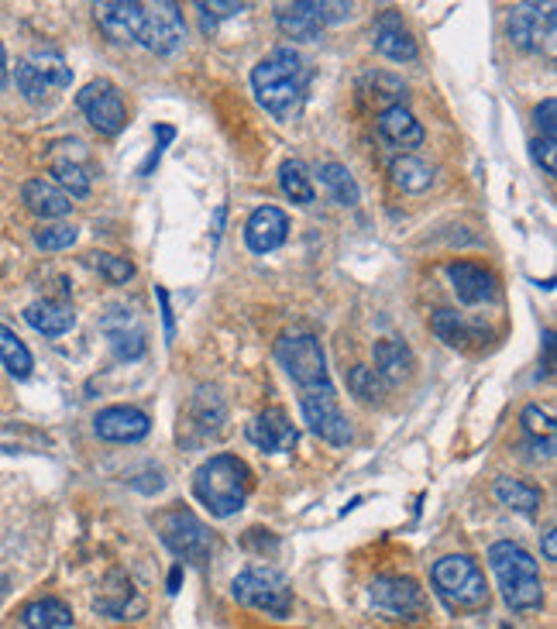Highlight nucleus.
<instances>
[{
  "mask_svg": "<svg viewBox=\"0 0 557 629\" xmlns=\"http://www.w3.org/2000/svg\"><path fill=\"white\" fill-rule=\"evenodd\" d=\"M251 86L259 104L272 114L275 121H296L307 104L310 69L296 49L278 45L259 66L251 69Z\"/></svg>",
  "mask_w": 557,
  "mask_h": 629,
  "instance_id": "1",
  "label": "nucleus"
},
{
  "mask_svg": "<svg viewBox=\"0 0 557 629\" xmlns=\"http://www.w3.org/2000/svg\"><path fill=\"white\" fill-rule=\"evenodd\" d=\"M193 496L211 509V517L217 520L235 517L251 496V468L235 454H214L197 468Z\"/></svg>",
  "mask_w": 557,
  "mask_h": 629,
  "instance_id": "2",
  "label": "nucleus"
},
{
  "mask_svg": "<svg viewBox=\"0 0 557 629\" xmlns=\"http://www.w3.org/2000/svg\"><path fill=\"white\" fill-rule=\"evenodd\" d=\"M489 565H493V574L499 581V592L509 609H517V613L541 609L544 581H541V568L533 561V554H526L513 541H499L489 547Z\"/></svg>",
  "mask_w": 557,
  "mask_h": 629,
  "instance_id": "3",
  "label": "nucleus"
},
{
  "mask_svg": "<svg viewBox=\"0 0 557 629\" xmlns=\"http://www.w3.org/2000/svg\"><path fill=\"white\" fill-rule=\"evenodd\" d=\"M434 592L451 613H482L489 609V585L482 568L469 554H448L430 568Z\"/></svg>",
  "mask_w": 557,
  "mask_h": 629,
  "instance_id": "4",
  "label": "nucleus"
},
{
  "mask_svg": "<svg viewBox=\"0 0 557 629\" xmlns=\"http://www.w3.org/2000/svg\"><path fill=\"white\" fill-rule=\"evenodd\" d=\"M275 358L286 376L299 385V392H334L328 355L313 334H286L275 344Z\"/></svg>",
  "mask_w": 557,
  "mask_h": 629,
  "instance_id": "5",
  "label": "nucleus"
},
{
  "mask_svg": "<svg viewBox=\"0 0 557 629\" xmlns=\"http://www.w3.org/2000/svg\"><path fill=\"white\" fill-rule=\"evenodd\" d=\"M155 530H158L162 544H166L176 557H182V561H190V565H206V561H211L214 537H211V530H206V523L197 517L193 509L173 506L166 512H158Z\"/></svg>",
  "mask_w": 557,
  "mask_h": 629,
  "instance_id": "6",
  "label": "nucleus"
},
{
  "mask_svg": "<svg viewBox=\"0 0 557 629\" xmlns=\"http://www.w3.org/2000/svg\"><path fill=\"white\" fill-rule=\"evenodd\" d=\"M230 595H235L248 609H259L265 616L286 619L293 613V589L286 574L272 568H248L230 581Z\"/></svg>",
  "mask_w": 557,
  "mask_h": 629,
  "instance_id": "7",
  "label": "nucleus"
},
{
  "mask_svg": "<svg viewBox=\"0 0 557 629\" xmlns=\"http://www.w3.org/2000/svg\"><path fill=\"white\" fill-rule=\"evenodd\" d=\"M368 602L386 619H420L427 613V595L413 578L382 574L368 585Z\"/></svg>",
  "mask_w": 557,
  "mask_h": 629,
  "instance_id": "8",
  "label": "nucleus"
},
{
  "mask_svg": "<svg viewBox=\"0 0 557 629\" xmlns=\"http://www.w3.org/2000/svg\"><path fill=\"white\" fill-rule=\"evenodd\" d=\"M186 38V21L182 11L173 0H158V4H142V28H138V41L155 56H173Z\"/></svg>",
  "mask_w": 557,
  "mask_h": 629,
  "instance_id": "9",
  "label": "nucleus"
},
{
  "mask_svg": "<svg viewBox=\"0 0 557 629\" xmlns=\"http://www.w3.org/2000/svg\"><path fill=\"white\" fill-rule=\"evenodd\" d=\"M76 104L83 110V118L97 128L100 134H121V128L128 124V107L121 90L110 80H93L76 93Z\"/></svg>",
  "mask_w": 557,
  "mask_h": 629,
  "instance_id": "10",
  "label": "nucleus"
},
{
  "mask_svg": "<svg viewBox=\"0 0 557 629\" xmlns=\"http://www.w3.org/2000/svg\"><path fill=\"white\" fill-rule=\"evenodd\" d=\"M299 413H304L310 434L328 440L334 448H347L355 440V430L337 406V392H304L299 395Z\"/></svg>",
  "mask_w": 557,
  "mask_h": 629,
  "instance_id": "11",
  "label": "nucleus"
},
{
  "mask_svg": "<svg viewBox=\"0 0 557 629\" xmlns=\"http://www.w3.org/2000/svg\"><path fill=\"white\" fill-rule=\"evenodd\" d=\"M554 38V4H517L509 11V41L523 52L550 49Z\"/></svg>",
  "mask_w": 557,
  "mask_h": 629,
  "instance_id": "12",
  "label": "nucleus"
},
{
  "mask_svg": "<svg viewBox=\"0 0 557 629\" xmlns=\"http://www.w3.org/2000/svg\"><path fill=\"white\" fill-rule=\"evenodd\" d=\"M100 331L110 344V352L118 355L121 361H138L145 355V328L142 320H138V313L131 307H125V302H114V307L100 317Z\"/></svg>",
  "mask_w": 557,
  "mask_h": 629,
  "instance_id": "13",
  "label": "nucleus"
},
{
  "mask_svg": "<svg viewBox=\"0 0 557 629\" xmlns=\"http://www.w3.org/2000/svg\"><path fill=\"white\" fill-rule=\"evenodd\" d=\"M248 440L259 451L265 454H283V451H293L296 448V427H293V419L286 410H278V406H269L262 410L259 416L251 419V424L245 427Z\"/></svg>",
  "mask_w": 557,
  "mask_h": 629,
  "instance_id": "14",
  "label": "nucleus"
},
{
  "mask_svg": "<svg viewBox=\"0 0 557 629\" xmlns=\"http://www.w3.org/2000/svg\"><path fill=\"white\" fill-rule=\"evenodd\" d=\"M93 430H97V437L110 440V444H134V440L149 437L152 419L134 406H107L93 416Z\"/></svg>",
  "mask_w": 557,
  "mask_h": 629,
  "instance_id": "15",
  "label": "nucleus"
},
{
  "mask_svg": "<svg viewBox=\"0 0 557 629\" xmlns=\"http://www.w3.org/2000/svg\"><path fill=\"white\" fill-rule=\"evenodd\" d=\"M371 41H376V52L392 59V62H413L416 59V38L410 35L406 21L400 11H382L376 17V28H371Z\"/></svg>",
  "mask_w": 557,
  "mask_h": 629,
  "instance_id": "16",
  "label": "nucleus"
},
{
  "mask_svg": "<svg viewBox=\"0 0 557 629\" xmlns=\"http://www.w3.org/2000/svg\"><path fill=\"white\" fill-rule=\"evenodd\" d=\"M286 238H289V217L278 206H259L245 224V241L254 254L283 248Z\"/></svg>",
  "mask_w": 557,
  "mask_h": 629,
  "instance_id": "17",
  "label": "nucleus"
},
{
  "mask_svg": "<svg viewBox=\"0 0 557 629\" xmlns=\"http://www.w3.org/2000/svg\"><path fill=\"white\" fill-rule=\"evenodd\" d=\"M275 25L286 38L313 41V38H320L323 28H328V21H323L320 0H296V4H278L275 8Z\"/></svg>",
  "mask_w": 557,
  "mask_h": 629,
  "instance_id": "18",
  "label": "nucleus"
},
{
  "mask_svg": "<svg viewBox=\"0 0 557 629\" xmlns=\"http://www.w3.org/2000/svg\"><path fill=\"white\" fill-rule=\"evenodd\" d=\"M448 278H451L454 296L464 302V307H478V302H489L496 296V275L489 269H482V265L451 262Z\"/></svg>",
  "mask_w": 557,
  "mask_h": 629,
  "instance_id": "19",
  "label": "nucleus"
},
{
  "mask_svg": "<svg viewBox=\"0 0 557 629\" xmlns=\"http://www.w3.org/2000/svg\"><path fill=\"white\" fill-rule=\"evenodd\" d=\"M97 25L110 41H138V28H142V4L138 0H110V4L93 8Z\"/></svg>",
  "mask_w": 557,
  "mask_h": 629,
  "instance_id": "20",
  "label": "nucleus"
},
{
  "mask_svg": "<svg viewBox=\"0 0 557 629\" xmlns=\"http://www.w3.org/2000/svg\"><path fill=\"white\" fill-rule=\"evenodd\" d=\"M69 155L56 152L52 155V176H56V186L69 197V200H80L90 193V169H86V152H83V142H69Z\"/></svg>",
  "mask_w": 557,
  "mask_h": 629,
  "instance_id": "21",
  "label": "nucleus"
},
{
  "mask_svg": "<svg viewBox=\"0 0 557 629\" xmlns=\"http://www.w3.org/2000/svg\"><path fill=\"white\" fill-rule=\"evenodd\" d=\"M21 200H25V206L35 217H45V221L66 217L69 210H73V200H69L49 179H28L25 186H21Z\"/></svg>",
  "mask_w": 557,
  "mask_h": 629,
  "instance_id": "22",
  "label": "nucleus"
},
{
  "mask_svg": "<svg viewBox=\"0 0 557 629\" xmlns=\"http://www.w3.org/2000/svg\"><path fill=\"white\" fill-rule=\"evenodd\" d=\"M379 134L396 149H416L424 142V124L413 118L410 107L392 104L379 114Z\"/></svg>",
  "mask_w": 557,
  "mask_h": 629,
  "instance_id": "23",
  "label": "nucleus"
},
{
  "mask_svg": "<svg viewBox=\"0 0 557 629\" xmlns=\"http://www.w3.org/2000/svg\"><path fill=\"white\" fill-rule=\"evenodd\" d=\"M25 320L45 337H62L76 328V310L59 299H38L25 310Z\"/></svg>",
  "mask_w": 557,
  "mask_h": 629,
  "instance_id": "24",
  "label": "nucleus"
},
{
  "mask_svg": "<svg viewBox=\"0 0 557 629\" xmlns=\"http://www.w3.org/2000/svg\"><path fill=\"white\" fill-rule=\"evenodd\" d=\"M376 376L382 379V382H403V379H410V371H413V352L403 344V341H396V337H382V341H376Z\"/></svg>",
  "mask_w": 557,
  "mask_h": 629,
  "instance_id": "25",
  "label": "nucleus"
},
{
  "mask_svg": "<svg viewBox=\"0 0 557 629\" xmlns=\"http://www.w3.org/2000/svg\"><path fill=\"white\" fill-rule=\"evenodd\" d=\"M190 424L186 427H197L200 437L197 440H206V437H217L221 434V424H224V400L214 392V389H197L193 403H190Z\"/></svg>",
  "mask_w": 557,
  "mask_h": 629,
  "instance_id": "26",
  "label": "nucleus"
},
{
  "mask_svg": "<svg viewBox=\"0 0 557 629\" xmlns=\"http://www.w3.org/2000/svg\"><path fill=\"white\" fill-rule=\"evenodd\" d=\"M21 622H25V629H66L73 626V609L62 598H38L25 605Z\"/></svg>",
  "mask_w": 557,
  "mask_h": 629,
  "instance_id": "27",
  "label": "nucleus"
},
{
  "mask_svg": "<svg viewBox=\"0 0 557 629\" xmlns=\"http://www.w3.org/2000/svg\"><path fill=\"white\" fill-rule=\"evenodd\" d=\"M496 499L506 506V509H517V512H537L541 509V502H544V492L537 485H526V482H520V478H496Z\"/></svg>",
  "mask_w": 557,
  "mask_h": 629,
  "instance_id": "28",
  "label": "nucleus"
},
{
  "mask_svg": "<svg viewBox=\"0 0 557 629\" xmlns=\"http://www.w3.org/2000/svg\"><path fill=\"white\" fill-rule=\"evenodd\" d=\"M317 176H320V186L328 190L331 197H334V203H341V206H355L358 203V182H355V176L347 173V166H341V162H323V166L317 169Z\"/></svg>",
  "mask_w": 557,
  "mask_h": 629,
  "instance_id": "29",
  "label": "nucleus"
},
{
  "mask_svg": "<svg viewBox=\"0 0 557 629\" xmlns=\"http://www.w3.org/2000/svg\"><path fill=\"white\" fill-rule=\"evenodd\" d=\"M389 173H392V182H396L400 190H406V193H424V190H430V182H434V169L416 155H400L396 162H392Z\"/></svg>",
  "mask_w": 557,
  "mask_h": 629,
  "instance_id": "30",
  "label": "nucleus"
},
{
  "mask_svg": "<svg viewBox=\"0 0 557 629\" xmlns=\"http://www.w3.org/2000/svg\"><path fill=\"white\" fill-rule=\"evenodd\" d=\"M278 190H283L296 206L313 203V182H310V173L304 162L286 158L283 166H278Z\"/></svg>",
  "mask_w": 557,
  "mask_h": 629,
  "instance_id": "31",
  "label": "nucleus"
},
{
  "mask_svg": "<svg viewBox=\"0 0 557 629\" xmlns=\"http://www.w3.org/2000/svg\"><path fill=\"white\" fill-rule=\"evenodd\" d=\"M0 365H4L14 379H28L35 368V358L25 347V341H21L11 328H4V323H0Z\"/></svg>",
  "mask_w": 557,
  "mask_h": 629,
  "instance_id": "32",
  "label": "nucleus"
},
{
  "mask_svg": "<svg viewBox=\"0 0 557 629\" xmlns=\"http://www.w3.org/2000/svg\"><path fill=\"white\" fill-rule=\"evenodd\" d=\"M523 430L537 448H544V454H554V416L541 406H526L523 410Z\"/></svg>",
  "mask_w": 557,
  "mask_h": 629,
  "instance_id": "33",
  "label": "nucleus"
},
{
  "mask_svg": "<svg viewBox=\"0 0 557 629\" xmlns=\"http://www.w3.org/2000/svg\"><path fill=\"white\" fill-rule=\"evenodd\" d=\"M35 69H38V76L49 83V86H59L66 90L69 83H73V69L66 66V59L59 52H38L35 59H28Z\"/></svg>",
  "mask_w": 557,
  "mask_h": 629,
  "instance_id": "34",
  "label": "nucleus"
},
{
  "mask_svg": "<svg viewBox=\"0 0 557 629\" xmlns=\"http://www.w3.org/2000/svg\"><path fill=\"white\" fill-rule=\"evenodd\" d=\"M347 389H352L358 400H365V403H376V400H382V392H386V382L371 371L368 365H355L352 371H347Z\"/></svg>",
  "mask_w": 557,
  "mask_h": 629,
  "instance_id": "35",
  "label": "nucleus"
},
{
  "mask_svg": "<svg viewBox=\"0 0 557 629\" xmlns=\"http://www.w3.org/2000/svg\"><path fill=\"white\" fill-rule=\"evenodd\" d=\"M14 83H17L21 93H25V100H32V104H45V97H49V90H52L49 83L38 76V69L28 59H21L14 66Z\"/></svg>",
  "mask_w": 557,
  "mask_h": 629,
  "instance_id": "36",
  "label": "nucleus"
},
{
  "mask_svg": "<svg viewBox=\"0 0 557 629\" xmlns=\"http://www.w3.org/2000/svg\"><path fill=\"white\" fill-rule=\"evenodd\" d=\"M430 328H434V334L440 341L451 344V347H461L464 341H469V328H464V320L454 310H437L430 317Z\"/></svg>",
  "mask_w": 557,
  "mask_h": 629,
  "instance_id": "37",
  "label": "nucleus"
},
{
  "mask_svg": "<svg viewBox=\"0 0 557 629\" xmlns=\"http://www.w3.org/2000/svg\"><path fill=\"white\" fill-rule=\"evenodd\" d=\"M80 238V230L73 224H49V227H42L35 230V245L42 251H62V248H73Z\"/></svg>",
  "mask_w": 557,
  "mask_h": 629,
  "instance_id": "38",
  "label": "nucleus"
},
{
  "mask_svg": "<svg viewBox=\"0 0 557 629\" xmlns=\"http://www.w3.org/2000/svg\"><path fill=\"white\" fill-rule=\"evenodd\" d=\"M90 265L97 269L104 278H110L114 286L128 283V278L134 275V265H131L128 259H118V254H110V251H97V254H90Z\"/></svg>",
  "mask_w": 557,
  "mask_h": 629,
  "instance_id": "39",
  "label": "nucleus"
},
{
  "mask_svg": "<svg viewBox=\"0 0 557 629\" xmlns=\"http://www.w3.org/2000/svg\"><path fill=\"white\" fill-rule=\"evenodd\" d=\"M197 11L203 17V32H214V25L221 17H235V14L248 11V4H217V0H214V4H206V0H200Z\"/></svg>",
  "mask_w": 557,
  "mask_h": 629,
  "instance_id": "40",
  "label": "nucleus"
},
{
  "mask_svg": "<svg viewBox=\"0 0 557 629\" xmlns=\"http://www.w3.org/2000/svg\"><path fill=\"white\" fill-rule=\"evenodd\" d=\"M537 131L544 142H557V100L547 97L541 107H537Z\"/></svg>",
  "mask_w": 557,
  "mask_h": 629,
  "instance_id": "41",
  "label": "nucleus"
},
{
  "mask_svg": "<svg viewBox=\"0 0 557 629\" xmlns=\"http://www.w3.org/2000/svg\"><path fill=\"white\" fill-rule=\"evenodd\" d=\"M352 4H328V0H323V21H328V25H337V21H344V17H352Z\"/></svg>",
  "mask_w": 557,
  "mask_h": 629,
  "instance_id": "42",
  "label": "nucleus"
},
{
  "mask_svg": "<svg viewBox=\"0 0 557 629\" xmlns=\"http://www.w3.org/2000/svg\"><path fill=\"white\" fill-rule=\"evenodd\" d=\"M155 131H158V138H162V142H173V138H176V131H173L169 124H158ZM158 155H162L158 149H155V152L149 155V162H145V166H142V176H149V173H152V166H155V162H158Z\"/></svg>",
  "mask_w": 557,
  "mask_h": 629,
  "instance_id": "43",
  "label": "nucleus"
},
{
  "mask_svg": "<svg viewBox=\"0 0 557 629\" xmlns=\"http://www.w3.org/2000/svg\"><path fill=\"white\" fill-rule=\"evenodd\" d=\"M158 302H162V320H166V337L173 341L176 337V328H173V307H169V293L166 289H155Z\"/></svg>",
  "mask_w": 557,
  "mask_h": 629,
  "instance_id": "44",
  "label": "nucleus"
},
{
  "mask_svg": "<svg viewBox=\"0 0 557 629\" xmlns=\"http://www.w3.org/2000/svg\"><path fill=\"white\" fill-rule=\"evenodd\" d=\"M544 557H547V561H557V537H554V530L544 533Z\"/></svg>",
  "mask_w": 557,
  "mask_h": 629,
  "instance_id": "45",
  "label": "nucleus"
},
{
  "mask_svg": "<svg viewBox=\"0 0 557 629\" xmlns=\"http://www.w3.org/2000/svg\"><path fill=\"white\" fill-rule=\"evenodd\" d=\"M179 574H182V568L176 565V568H173V574H169V592H179Z\"/></svg>",
  "mask_w": 557,
  "mask_h": 629,
  "instance_id": "46",
  "label": "nucleus"
},
{
  "mask_svg": "<svg viewBox=\"0 0 557 629\" xmlns=\"http://www.w3.org/2000/svg\"><path fill=\"white\" fill-rule=\"evenodd\" d=\"M0 86H8V73H4V45H0Z\"/></svg>",
  "mask_w": 557,
  "mask_h": 629,
  "instance_id": "47",
  "label": "nucleus"
}]
</instances>
